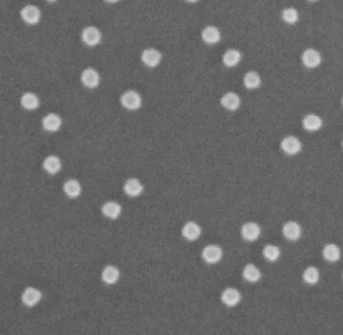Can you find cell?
<instances>
[{
  "label": "cell",
  "instance_id": "6da1fadb",
  "mask_svg": "<svg viewBox=\"0 0 343 335\" xmlns=\"http://www.w3.org/2000/svg\"><path fill=\"white\" fill-rule=\"evenodd\" d=\"M121 106L128 111H136L142 106V97L135 90H127L120 97Z\"/></svg>",
  "mask_w": 343,
  "mask_h": 335
},
{
  "label": "cell",
  "instance_id": "7a4b0ae2",
  "mask_svg": "<svg viewBox=\"0 0 343 335\" xmlns=\"http://www.w3.org/2000/svg\"><path fill=\"white\" fill-rule=\"evenodd\" d=\"M81 38L86 46L89 48H94L101 44L103 34L97 27L88 26L83 28L81 32Z\"/></svg>",
  "mask_w": 343,
  "mask_h": 335
},
{
  "label": "cell",
  "instance_id": "3957f363",
  "mask_svg": "<svg viewBox=\"0 0 343 335\" xmlns=\"http://www.w3.org/2000/svg\"><path fill=\"white\" fill-rule=\"evenodd\" d=\"M20 17L23 22L29 26L37 25L41 19V11L40 9L33 4H27L20 9Z\"/></svg>",
  "mask_w": 343,
  "mask_h": 335
},
{
  "label": "cell",
  "instance_id": "277c9868",
  "mask_svg": "<svg viewBox=\"0 0 343 335\" xmlns=\"http://www.w3.org/2000/svg\"><path fill=\"white\" fill-rule=\"evenodd\" d=\"M81 83L85 88L90 90L96 89L101 83V76L96 69L87 68L81 74Z\"/></svg>",
  "mask_w": 343,
  "mask_h": 335
},
{
  "label": "cell",
  "instance_id": "5b68a950",
  "mask_svg": "<svg viewBox=\"0 0 343 335\" xmlns=\"http://www.w3.org/2000/svg\"><path fill=\"white\" fill-rule=\"evenodd\" d=\"M140 57L143 65L147 68H156L162 60V54L154 48H148L142 52Z\"/></svg>",
  "mask_w": 343,
  "mask_h": 335
},
{
  "label": "cell",
  "instance_id": "8992f818",
  "mask_svg": "<svg viewBox=\"0 0 343 335\" xmlns=\"http://www.w3.org/2000/svg\"><path fill=\"white\" fill-rule=\"evenodd\" d=\"M201 256L207 264H217L223 258V250L217 245H208L203 248Z\"/></svg>",
  "mask_w": 343,
  "mask_h": 335
},
{
  "label": "cell",
  "instance_id": "52a82bcc",
  "mask_svg": "<svg viewBox=\"0 0 343 335\" xmlns=\"http://www.w3.org/2000/svg\"><path fill=\"white\" fill-rule=\"evenodd\" d=\"M282 150L288 155H295L302 149V143L295 136H288L281 142Z\"/></svg>",
  "mask_w": 343,
  "mask_h": 335
},
{
  "label": "cell",
  "instance_id": "ba28073f",
  "mask_svg": "<svg viewBox=\"0 0 343 335\" xmlns=\"http://www.w3.org/2000/svg\"><path fill=\"white\" fill-rule=\"evenodd\" d=\"M322 57L318 51L314 49H307L302 54V62L309 69H315L320 66Z\"/></svg>",
  "mask_w": 343,
  "mask_h": 335
},
{
  "label": "cell",
  "instance_id": "9c48e42d",
  "mask_svg": "<svg viewBox=\"0 0 343 335\" xmlns=\"http://www.w3.org/2000/svg\"><path fill=\"white\" fill-rule=\"evenodd\" d=\"M222 37L220 29L214 26H207L201 30V39L206 45L213 46L220 43Z\"/></svg>",
  "mask_w": 343,
  "mask_h": 335
},
{
  "label": "cell",
  "instance_id": "30bf717a",
  "mask_svg": "<svg viewBox=\"0 0 343 335\" xmlns=\"http://www.w3.org/2000/svg\"><path fill=\"white\" fill-rule=\"evenodd\" d=\"M42 127L49 132H57L61 127V118L56 113H49L41 120Z\"/></svg>",
  "mask_w": 343,
  "mask_h": 335
},
{
  "label": "cell",
  "instance_id": "8fae6325",
  "mask_svg": "<svg viewBox=\"0 0 343 335\" xmlns=\"http://www.w3.org/2000/svg\"><path fill=\"white\" fill-rule=\"evenodd\" d=\"M41 292L33 287H28L21 295V300L23 303L28 307L35 306L41 300Z\"/></svg>",
  "mask_w": 343,
  "mask_h": 335
},
{
  "label": "cell",
  "instance_id": "7c38bea8",
  "mask_svg": "<svg viewBox=\"0 0 343 335\" xmlns=\"http://www.w3.org/2000/svg\"><path fill=\"white\" fill-rule=\"evenodd\" d=\"M283 235L284 237L292 242H295L300 239L302 235V228L297 222L290 221L286 223L283 226Z\"/></svg>",
  "mask_w": 343,
  "mask_h": 335
},
{
  "label": "cell",
  "instance_id": "4fadbf2b",
  "mask_svg": "<svg viewBox=\"0 0 343 335\" xmlns=\"http://www.w3.org/2000/svg\"><path fill=\"white\" fill-rule=\"evenodd\" d=\"M242 237L248 242L258 240L261 235V227L256 223H247L242 226Z\"/></svg>",
  "mask_w": 343,
  "mask_h": 335
},
{
  "label": "cell",
  "instance_id": "5bb4252c",
  "mask_svg": "<svg viewBox=\"0 0 343 335\" xmlns=\"http://www.w3.org/2000/svg\"><path fill=\"white\" fill-rule=\"evenodd\" d=\"M222 106L229 111H235L240 108L241 99L238 94L233 92L226 93L221 99Z\"/></svg>",
  "mask_w": 343,
  "mask_h": 335
},
{
  "label": "cell",
  "instance_id": "9a60e30c",
  "mask_svg": "<svg viewBox=\"0 0 343 335\" xmlns=\"http://www.w3.org/2000/svg\"><path fill=\"white\" fill-rule=\"evenodd\" d=\"M181 234L187 241H196L201 234V228L196 222H187L182 227Z\"/></svg>",
  "mask_w": 343,
  "mask_h": 335
},
{
  "label": "cell",
  "instance_id": "2e32d148",
  "mask_svg": "<svg viewBox=\"0 0 343 335\" xmlns=\"http://www.w3.org/2000/svg\"><path fill=\"white\" fill-rule=\"evenodd\" d=\"M39 98L35 93L26 92L20 98V105L28 111L36 110L39 107Z\"/></svg>",
  "mask_w": 343,
  "mask_h": 335
},
{
  "label": "cell",
  "instance_id": "e0dca14e",
  "mask_svg": "<svg viewBox=\"0 0 343 335\" xmlns=\"http://www.w3.org/2000/svg\"><path fill=\"white\" fill-rule=\"evenodd\" d=\"M242 299L241 293L234 288L226 289L222 294V301L229 307H233L238 305Z\"/></svg>",
  "mask_w": 343,
  "mask_h": 335
},
{
  "label": "cell",
  "instance_id": "ac0fdd59",
  "mask_svg": "<svg viewBox=\"0 0 343 335\" xmlns=\"http://www.w3.org/2000/svg\"><path fill=\"white\" fill-rule=\"evenodd\" d=\"M144 191V186L137 178H129L124 184V192L129 196H138Z\"/></svg>",
  "mask_w": 343,
  "mask_h": 335
},
{
  "label": "cell",
  "instance_id": "d6986e66",
  "mask_svg": "<svg viewBox=\"0 0 343 335\" xmlns=\"http://www.w3.org/2000/svg\"><path fill=\"white\" fill-rule=\"evenodd\" d=\"M242 59V54L235 49H229L223 55V62L228 68H233L240 64Z\"/></svg>",
  "mask_w": 343,
  "mask_h": 335
},
{
  "label": "cell",
  "instance_id": "ffe728a7",
  "mask_svg": "<svg viewBox=\"0 0 343 335\" xmlns=\"http://www.w3.org/2000/svg\"><path fill=\"white\" fill-rule=\"evenodd\" d=\"M101 277L104 283L112 285L118 282V280L120 279V271L117 267L109 265L104 268Z\"/></svg>",
  "mask_w": 343,
  "mask_h": 335
},
{
  "label": "cell",
  "instance_id": "44dd1931",
  "mask_svg": "<svg viewBox=\"0 0 343 335\" xmlns=\"http://www.w3.org/2000/svg\"><path fill=\"white\" fill-rule=\"evenodd\" d=\"M122 212V207L116 201L105 202L102 206V213L105 217L111 220H116Z\"/></svg>",
  "mask_w": 343,
  "mask_h": 335
},
{
  "label": "cell",
  "instance_id": "7402d4cb",
  "mask_svg": "<svg viewBox=\"0 0 343 335\" xmlns=\"http://www.w3.org/2000/svg\"><path fill=\"white\" fill-rule=\"evenodd\" d=\"M302 124H303V127L307 131L314 132V131H318L321 127H322L323 121L318 115L309 114L303 118Z\"/></svg>",
  "mask_w": 343,
  "mask_h": 335
},
{
  "label": "cell",
  "instance_id": "603a6c76",
  "mask_svg": "<svg viewBox=\"0 0 343 335\" xmlns=\"http://www.w3.org/2000/svg\"><path fill=\"white\" fill-rule=\"evenodd\" d=\"M42 166H44V169L48 173L57 174V172H59V170L61 168V161L57 156L50 155L44 160Z\"/></svg>",
  "mask_w": 343,
  "mask_h": 335
},
{
  "label": "cell",
  "instance_id": "cb8c5ba5",
  "mask_svg": "<svg viewBox=\"0 0 343 335\" xmlns=\"http://www.w3.org/2000/svg\"><path fill=\"white\" fill-rule=\"evenodd\" d=\"M63 192H65V194L69 197L76 198L82 193L81 183L77 179H73V178L68 179L65 183H63Z\"/></svg>",
  "mask_w": 343,
  "mask_h": 335
},
{
  "label": "cell",
  "instance_id": "d4e9b609",
  "mask_svg": "<svg viewBox=\"0 0 343 335\" xmlns=\"http://www.w3.org/2000/svg\"><path fill=\"white\" fill-rule=\"evenodd\" d=\"M243 277L246 281L250 283H257L262 278L260 270L253 264H249L245 267L243 271Z\"/></svg>",
  "mask_w": 343,
  "mask_h": 335
},
{
  "label": "cell",
  "instance_id": "484cf974",
  "mask_svg": "<svg viewBox=\"0 0 343 335\" xmlns=\"http://www.w3.org/2000/svg\"><path fill=\"white\" fill-rule=\"evenodd\" d=\"M261 84H262L261 77L257 72H254V71L248 72L244 77V85L249 90L258 89L261 86Z\"/></svg>",
  "mask_w": 343,
  "mask_h": 335
},
{
  "label": "cell",
  "instance_id": "4316f807",
  "mask_svg": "<svg viewBox=\"0 0 343 335\" xmlns=\"http://www.w3.org/2000/svg\"><path fill=\"white\" fill-rule=\"evenodd\" d=\"M322 253L324 259L328 262H337L340 259L341 255L339 247L335 244H327L324 247Z\"/></svg>",
  "mask_w": 343,
  "mask_h": 335
},
{
  "label": "cell",
  "instance_id": "83f0119b",
  "mask_svg": "<svg viewBox=\"0 0 343 335\" xmlns=\"http://www.w3.org/2000/svg\"><path fill=\"white\" fill-rule=\"evenodd\" d=\"M263 255L268 261L275 262L279 258H280L281 251H280V248L275 246V245H267L263 249Z\"/></svg>",
  "mask_w": 343,
  "mask_h": 335
},
{
  "label": "cell",
  "instance_id": "f1b7e54d",
  "mask_svg": "<svg viewBox=\"0 0 343 335\" xmlns=\"http://www.w3.org/2000/svg\"><path fill=\"white\" fill-rule=\"evenodd\" d=\"M303 280L309 284V285H314L319 281L320 278V273L319 270L315 267H308L307 269H305V271L303 272Z\"/></svg>",
  "mask_w": 343,
  "mask_h": 335
},
{
  "label": "cell",
  "instance_id": "f546056e",
  "mask_svg": "<svg viewBox=\"0 0 343 335\" xmlns=\"http://www.w3.org/2000/svg\"><path fill=\"white\" fill-rule=\"evenodd\" d=\"M282 19L286 24L295 25L299 20V12L296 8L289 7L282 11Z\"/></svg>",
  "mask_w": 343,
  "mask_h": 335
},
{
  "label": "cell",
  "instance_id": "4dcf8cb0",
  "mask_svg": "<svg viewBox=\"0 0 343 335\" xmlns=\"http://www.w3.org/2000/svg\"><path fill=\"white\" fill-rule=\"evenodd\" d=\"M104 1L105 2H107V3H117V2H119L120 1V0H104Z\"/></svg>",
  "mask_w": 343,
  "mask_h": 335
},
{
  "label": "cell",
  "instance_id": "1f68e13d",
  "mask_svg": "<svg viewBox=\"0 0 343 335\" xmlns=\"http://www.w3.org/2000/svg\"><path fill=\"white\" fill-rule=\"evenodd\" d=\"M184 1L189 2V3H196V2H199L200 0H184Z\"/></svg>",
  "mask_w": 343,
  "mask_h": 335
},
{
  "label": "cell",
  "instance_id": "d6a6232c",
  "mask_svg": "<svg viewBox=\"0 0 343 335\" xmlns=\"http://www.w3.org/2000/svg\"><path fill=\"white\" fill-rule=\"evenodd\" d=\"M47 1H48V2H51V3H53V2H56V1H57V0H47Z\"/></svg>",
  "mask_w": 343,
  "mask_h": 335
},
{
  "label": "cell",
  "instance_id": "836d02e7",
  "mask_svg": "<svg viewBox=\"0 0 343 335\" xmlns=\"http://www.w3.org/2000/svg\"><path fill=\"white\" fill-rule=\"evenodd\" d=\"M309 1H317V0H309Z\"/></svg>",
  "mask_w": 343,
  "mask_h": 335
},
{
  "label": "cell",
  "instance_id": "e575fe53",
  "mask_svg": "<svg viewBox=\"0 0 343 335\" xmlns=\"http://www.w3.org/2000/svg\"><path fill=\"white\" fill-rule=\"evenodd\" d=\"M342 105H343V98H342Z\"/></svg>",
  "mask_w": 343,
  "mask_h": 335
},
{
  "label": "cell",
  "instance_id": "d590c367",
  "mask_svg": "<svg viewBox=\"0 0 343 335\" xmlns=\"http://www.w3.org/2000/svg\"><path fill=\"white\" fill-rule=\"evenodd\" d=\"M342 147H343V141H342Z\"/></svg>",
  "mask_w": 343,
  "mask_h": 335
}]
</instances>
